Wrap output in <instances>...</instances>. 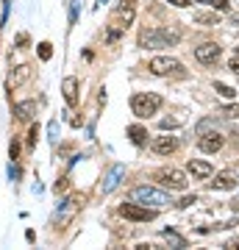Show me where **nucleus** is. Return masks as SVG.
<instances>
[{
  "label": "nucleus",
  "instance_id": "20",
  "mask_svg": "<svg viewBox=\"0 0 239 250\" xmlns=\"http://www.w3.org/2000/svg\"><path fill=\"white\" fill-rule=\"evenodd\" d=\"M161 236H164V239L170 242V245H173V248H186V239L184 236H181V233H175V231H161Z\"/></svg>",
  "mask_w": 239,
  "mask_h": 250
},
{
  "label": "nucleus",
  "instance_id": "24",
  "mask_svg": "<svg viewBox=\"0 0 239 250\" xmlns=\"http://www.w3.org/2000/svg\"><path fill=\"white\" fill-rule=\"evenodd\" d=\"M220 114L228 117V120H239V103H234V106H222Z\"/></svg>",
  "mask_w": 239,
  "mask_h": 250
},
{
  "label": "nucleus",
  "instance_id": "38",
  "mask_svg": "<svg viewBox=\"0 0 239 250\" xmlns=\"http://www.w3.org/2000/svg\"><path fill=\"white\" fill-rule=\"evenodd\" d=\"M231 20H234V25L239 28V14H234V17H231Z\"/></svg>",
  "mask_w": 239,
  "mask_h": 250
},
{
  "label": "nucleus",
  "instance_id": "33",
  "mask_svg": "<svg viewBox=\"0 0 239 250\" xmlns=\"http://www.w3.org/2000/svg\"><path fill=\"white\" fill-rule=\"evenodd\" d=\"M9 156H11V159H17V156H20V142H17V139L9 145Z\"/></svg>",
  "mask_w": 239,
  "mask_h": 250
},
{
  "label": "nucleus",
  "instance_id": "18",
  "mask_svg": "<svg viewBox=\"0 0 239 250\" xmlns=\"http://www.w3.org/2000/svg\"><path fill=\"white\" fill-rule=\"evenodd\" d=\"M128 139H131L136 147H142V145L148 142V131H145L142 125H128Z\"/></svg>",
  "mask_w": 239,
  "mask_h": 250
},
{
  "label": "nucleus",
  "instance_id": "10",
  "mask_svg": "<svg viewBox=\"0 0 239 250\" xmlns=\"http://www.w3.org/2000/svg\"><path fill=\"white\" fill-rule=\"evenodd\" d=\"M125 175V167L123 164H114L111 170H109V175L103 178V195H109V192H114L117 187H120V181H123Z\"/></svg>",
  "mask_w": 239,
  "mask_h": 250
},
{
  "label": "nucleus",
  "instance_id": "29",
  "mask_svg": "<svg viewBox=\"0 0 239 250\" xmlns=\"http://www.w3.org/2000/svg\"><path fill=\"white\" fill-rule=\"evenodd\" d=\"M123 31H125V28H120V25H117V28H109L106 39H109V42H117V39H120V36H123Z\"/></svg>",
  "mask_w": 239,
  "mask_h": 250
},
{
  "label": "nucleus",
  "instance_id": "32",
  "mask_svg": "<svg viewBox=\"0 0 239 250\" xmlns=\"http://www.w3.org/2000/svg\"><path fill=\"white\" fill-rule=\"evenodd\" d=\"M192 203H197V197L195 195H189V197H184V200H178V208H189V206H192Z\"/></svg>",
  "mask_w": 239,
  "mask_h": 250
},
{
  "label": "nucleus",
  "instance_id": "25",
  "mask_svg": "<svg viewBox=\"0 0 239 250\" xmlns=\"http://www.w3.org/2000/svg\"><path fill=\"white\" fill-rule=\"evenodd\" d=\"M159 125H161V131H170V128H178V125H181V120H178V117H164Z\"/></svg>",
  "mask_w": 239,
  "mask_h": 250
},
{
  "label": "nucleus",
  "instance_id": "28",
  "mask_svg": "<svg viewBox=\"0 0 239 250\" xmlns=\"http://www.w3.org/2000/svg\"><path fill=\"white\" fill-rule=\"evenodd\" d=\"M36 139H39V125H31V131H28V147H34Z\"/></svg>",
  "mask_w": 239,
  "mask_h": 250
},
{
  "label": "nucleus",
  "instance_id": "21",
  "mask_svg": "<svg viewBox=\"0 0 239 250\" xmlns=\"http://www.w3.org/2000/svg\"><path fill=\"white\" fill-rule=\"evenodd\" d=\"M214 89L220 92L222 98H228V100L237 98V89H234V86H228V83H220V81H217V83H214Z\"/></svg>",
  "mask_w": 239,
  "mask_h": 250
},
{
  "label": "nucleus",
  "instance_id": "15",
  "mask_svg": "<svg viewBox=\"0 0 239 250\" xmlns=\"http://www.w3.org/2000/svg\"><path fill=\"white\" fill-rule=\"evenodd\" d=\"M28 78H31V67H28V64H20L17 70H11V75L6 78V86H9V89H17V86H22Z\"/></svg>",
  "mask_w": 239,
  "mask_h": 250
},
{
  "label": "nucleus",
  "instance_id": "2",
  "mask_svg": "<svg viewBox=\"0 0 239 250\" xmlns=\"http://www.w3.org/2000/svg\"><path fill=\"white\" fill-rule=\"evenodd\" d=\"M159 108H161V98L159 95H153V92H136V95L131 98V111L139 117V120L153 117Z\"/></svg>",
  "mask_w": 239,
  "mask_h": 250
},
{
  "label": "nucleus",
  "instance_id": "1",
  "mask_svg": "<svg viewBox=\"0 0 239 250\" xmlns=\"http://www.w3.org/2000/svg\"><path fill=\"white\" fill-rule=\"evenodd\" d=\"M178 42H181V31H175V28H145L139 34V47H145V50L173 47Z\"/></svg>",
  "mask_w": 239,
  "mask_h": 250
},
{
  "label": "nucleus",
  "instance_id": "26",
  "mask_svg": "<svg viewBox=\"0 0 239 250\" xmlns=\"http://www.w3.org/2000/svg\"><path fill=\"white\" fill-rule=\"evenodd\" d=\"M47 136H50V142H59V120H50V125H47Z\"/></svg>",
  "mask_w": 239,
  "mask_h": 250
},
{
  "label": "nucleus",
  "instance_id": "5",
  "mask_svg": "<svg viewBox=\"0 0 239 250\" xmlns=\"http://www.w3.org/2000/svg\"><path fill=\"white\" fill-rule=\"evenodd\" d=\"M156 181L159 184H164L167 189H173V192H181V189H186V175L181 170H175V167H164V170L156 172Z\"/></svg>",
  "mask_w": 239,
  "mask_h": 250
},
{
  "label": "nucleus",
  "instance_id": "30",
  "mask_svg": "<svg viewBox=\"0 0 239 250\" xmlns=\"http://www.w3.org/2000/svg\"><path fill=\"white\" fill-rule=\"evenodd\" d=\"M28 42H31V36H28V34H17V36H14V45H17L20 50H22V47H28Z\"/></svg>",
  "mask_w": 239,
  "mask_h": 250
},
{
  "label": "nucleus",
  "instance_id": "16",
  "mask_svg": "<svg viewBox=\"0 0 239 250\" xmlns=\"http://www.w3.org/2000/svg\"><path fill=\"white\" fill-rule=\"evenodd\" d=\"M186 170L192 172L195 178H212L214 167L209 164V161H200V159H189V164H186Z\"/></svg>",
  "mask_w": 239,
  "mask_h": 250
},
{
  "label": "nucleus",
  "instance_id": "34",
  "mask_svg": "<svg viewBox=\"0 0 239 250\" xmlns=\"http://www.w3.org/2000/svg\"><path fill=\"white\" fill-rule=\"evenodd\" d=\"M9 178H11V181H17V178H20V170L14 167V164H9Z\"/></svg>",
  "mask_w": 239,
  "mask_h": 250
},
{
  "label": "nucleus",
  "instance_id": "3",
  "mask_svg": "<svg viewBox=\"0 0 239 250\" xmlns=\"http://www.w3.org/2000/svg\"><path fill=\"white\" fill-rule=\"evenodd\" d=\"M131 200L133 203H142V206H151V208H161V206L170 203V195L156 187H136L131 192Z\"/></svg>",
  "mask_w": 239,
  "mask_h": 250
},
{
  "label": "nucleus",
  "instance_id": "6",
  "mask_svg": "<svg viewBox=\"0 0 239 250\" xmlns=\"http://www.w3.org/2000/svg\"><path fill=\"white\" fill-rule=\"evenodd\" d=\"M148 70H151L153 75H170V72L181 70V62L173 59V56H156V59H151Z\"/></svg>",
  "mask_w": 239,
  "mask_h": 250
},
{
  "label": "nucleus",
  "instance_id": "37",
  "mask_svg": "<svg viewBox=\"0 0 239 250\" xmlns=\"http://www.w3.org/2000/svg\"><path fill=\"white\" fill-rule=\"evenodd\" d=\"M225 248H231V250H239V239H231L228 245H225Z\"/></svg>",
  "mask_w": 239,
  "mask_h": 250
},
{
  "label": "nucleus",
  "instance_id": "22",
  "mask_svg": "<svg viewBox=\"0 0 239 250\" xmlns=\"http://www.w3.org/2000/svg\"><path fill=\"white\" fill-rule=\"evenodd\" d=\"M197 3H206V6H212V9H217V11H231L228 0H197Z\"/></svg>",
  "mask_w": 239,
  "mask_h": 250
},
{
  "label": "nucleus",
  "instance_id": "9",
  "mask_svg": "<svg viewBox=\"0 0 239 250\" xmlns=\"http://www.w3.org/2000/svg\"><path fill=\"white\" fill-rule=\"evenodd\" d=\"M175 150H178L175 136H156V139H153V153H159V156H173Z\"/></svg>",
  "mask_w": 239,
  "mask_h": 250
},
{
  "label": "nucleus",
  "instance_id": "11",
  "mask_svg": "<svg viewBox=\"0 0 239 250\" xmlns=\"http://www.w3.org/2000/svg\"><path fill=\"white\" fill-rule=\"evenodd\" d=\"M62 95H64V100H67V106H78V78L67 75V78L62 81Z\"/></svg>",
  "mask_w": 239,
  "mask_h": 250
},
{
  "label": "nucleus",
  "instance_id": "31",
  "mask_svg": "<svg viewBox=\"0 0 239 250\" xmlns=\"http://www.w3.org/2000/svg\"><path fill=\"white\" fill-rule=\"evenodd\" d=\"M228 67H231V72H237V75H239V47H237V50H234V56H231Z\"/></svg>",
  "mask_w": 239,
  "mask_h": 250
},
{
  "label": "nucleus",
  "instance_id": "12",
  "mask_svg": "<svg viewBox=\"0 0 239 250\" xmlns=\"http://www.w3.org/2000/svg\"><path fill=\"white\" fill-rule=\"evenodd\" d=\"M222 142H225V139H222L217 131H212V134H206V131H203V134H200V142H197V145H200V150H203V153H217V150L222 147Z\"/></svg>",
  "mask_w": 239,
  "mask_h": 250
},
{
  "label": "nucleus",
  "instance_id": "4",
  "mask_svg": "<svg viewBox=\"0 0 239 250\" xmlns=\"http://www.w3.org/2000/svg\"><path fill=\"white\" fill-rule=\"evenodd\" d=\"M120 217H125V220H133V223H151V220H156V208H151V206H142V203H123L120 206Z\"/></svg>",
  "mask_w": 239,
  "mask_h": 250
},
{
  "label": "nucleus",
  "instance_id": "8",
  "mask_svg": "<svg viewBox=\"0 0 239 250\" xmlns=\"http://www.w3.org/2000/svg\"><path fill=\"white\" fill-rule=\"evenodd\" d=\"M78 200H81L78 195H72V197H67V200H64V203H62V211H56V225H64L72 214H75V211H78V206H81Z\"/></svg>",
  "mask_w": 239,
  "mask_h": 250
},
{
  "label": "nucleus",
  "instance_id": "35",
  "mask_svg": "<svg viewBox=\"0 0 239 250\" xmlns=\"http://www.w3.org/2000/svg\"><path fill=\"white\" fill-rule=\"evenodd\" d=\"M170 3H173V6H178V9H186V6H189V0H170Z\"/></svg>",
  "mask_w": 239,
  "mask_h": 250
},
{
  "label": "nucleus",
  "instance_id": "13",
  "mask_svg": "<svg viewBox=\"0 0 239 250\" xmlns=\"http://www.w3.org/2000/svg\"><path fill=\"white\" fill-rule=\"evenodd\" d=\"M209 187H212V189H217V192L234 189V187H237V175H234L231 170H222V172H217V175H214V181L209 184Z\"/></svg>",
  "mask_w": 239,
  "mask_h": 250
},
{
  "label": "nucleus",
  "instance_id": "19",
  "mask_svg": "<svg viewBox=\"0 0 239 250\" xmlns=\"http://www.w3.org/2000/svg\"><path fill=\"white\" fill-rule=\"evenodd\" d=\"M192 20H195V22H200V25H220V17H217L214 11H197Z\"/></svg>",
  "mask_w": 239,
  "mask_h": 250
},
{
  "label": "nucleus",
  "instance_id": "27",
  "mask_svg": "<svg viewBox=\"0 0 239 250\" xmlns=\"http://www.w3.org/2000/svg\"><path fill=\"white\" fill-rule=\"evenodd\" d=\"M78 11H81V0H72V9H70V25L78 22Z\"/></svg>",
  "mask_w": 239,
  "mask_h": 250
},
{
  "label": "nucleus",
  "instance_id": "14",
  "mask_svg": "<svg viewBox=\"0 0 239 250\" xmlns=\"http://www.w3.org/2000/svg\"><path fill=\"white\" fill-rule=\"evenodd\" d=\"M133 14H136V11H133V0H123V3L114 9V17L120 20V28H128V25H131V22H133Z\"/></svg>",
  "mask_w": 239,
  "mask_h": 250
},
{
  "label": "nucleus",
  "instance_id": "23",
  "mask_svg": "<svg viewBox=\"0 0 239 250\" xmlns=\"http://www.w3.org/2000/svg\"><path fill=\"white\" fill-rule=\"evenodd\" d=\"M50 56H53V45L50 42H39V59L42 62H50Z\"/></svg>",
  "mask_w": 239,
  "mask_h": 250
},
{
  "label": "nucleus",
  "instance_id": "7",
  "mask_svg": "<svg viewBox=\"0 0 239 250\" xmlns=\"http://www.w3.org/2000/svg\"><path fill=\"white\" fill-rule=\"evenodd\" d=\"M220 53H222V50H220V45H217V42H206V45L195 47V59L200 64H206V67L217 62V59H220Z\"/></svg>",
  "mask_w": 239,
  "mask_h": 250
},
{
  "label": "nucleus",
  "instance_id": "17",
  "mask_svg": "<svg viewBox=\"0 0 239 250\" xmlns=\"http://www.w3.org/2000/svg\"><path fill=\"white\" fill-rule=\"evenodd\" d=\"M36 114V100H22V103H14V117L28 123L31 117Z\"/></svg>",
  "mask_w": 239,
  "mask_h": 250
},
{
  "label": "nucleus",
  "instance_id": "36",
  "mask_svg": "<svg viewBox=\"0 0 239 250\" xmlns=\"http://www.w3.org/2000/svg\"><path fill=\"white\" fill-rule=\"evenodd\" d=\"M231 211H234V214L239 217V200H231Z\"/></svg>",
  "mask_w": 239,
  "mask_h": 250
},
{
  "label": "nucleus",
  "instance_id": "39",
  "mask_svg": "<svg viewBox=\"0 0 239 250\" xmlns=\"http://www.w3.org/2000/svg\"><path fill=\"white\" fill-rule=\"evenodd\" d=\"M100 3H106V0H98V6H100Z\"/></svg>",
  "mask_w": 239,
  "mask_h": 250
}]
</instances>
